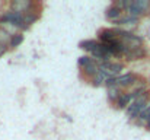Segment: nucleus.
Masks as SVG:
<instances>
[{"label": "nucleus", "mask_w": 150, "mask_h": 140, "mask_svg": "<svg viewBox=\"0 0 150 140\" xmlns=\"http://www.w3.org/2000/svg\"><path fill=\"white\" fill-rule=\"evenodd\" d=\"M147 99H149V95L147 92L142 93L140 96H137L128 107H127V109H125V112H127V117L128 118H131V120H136V118H139V115L144 111V108L149 105V102H147Z\"/></svg>", "instance_id": "obj_1"}, {"label": "nucleus", "mask_w": 150, "mask_h": 140, "mask_svg": "<svg viewBox=\"0 0 150 140\" xmlns=\"http://www.w3.org/2000/svg\"><path fill=\"white\" fill-rule=\"evenodd\" d=\"M77 64H79V69H80L86 76H89L91 79L95 77V76L100 72L99 70V61H96L92 55H82V57L79 58Z\"/></svg>", "instance_id": "obj_2"}, {"label": "nucleus", "mask_w": 150, "mask_h": 140, "mask_svg": "<svg viewBox=\"0 0 150 140\" xmlns=\"http://www.w3.org/2000/svg\"><path fill=\"white\" fill-rule=\"evenodd\" d=\"M137 80H139V77H137L134 73H125V75H120V76H117V77L108 79V80L105 82V85H106V88L115 85V86H118V88H121V89H125V88H131Z\"/></svg>", "instance_id": "obj_3"}, {"label": "nucleus", "mask_w": 150, "mask_h": 140, "mask_svg": "<svg viewBox=\"0 0 150 140\" xmlns=\"http://www.w3.org/2000/svg\"><path fill=\"white\" fill-rule=\"evenodd\" d=\"M124 69V66L121 63H117V61H99V70L102 73H105L109 79L111 77H117L120 76V72Z\"/></svg>", "instance_id": "obj_4"}, {"label": "nucleus", "mask_w": 150, "mask_h": 140, "mask_svg": "<svg viewBox=\"0 0 150 140\" xmlns=\"http://www.w3.org/2000/svg\"><path fill=\"white\" fill-rule=\"evenodd\" d=\"M122 15H124V10H122L120 6H117V3H112V4L105 10V18H106L108 21L114 22V23H115Z\"/></svg>", "instance_id": "obj_5"}, {"label": "nucleus", "mask_w": 150, "mask_h": 140, "mask_svg": "<svg viewBox=\"0 0 150 140\" xmlns=\"http://www.w3.org/2000/svg\"><path fill=\"white\" fill-rule=\"evenodd\" d=\"M10 7H12V10H15V12L26 13V12H31V10H32L34 3H32V1H26V0H22V1H12V3H10Z\"/></svg>", "instance_id": "obj_6"}, {"label": "nucleus", "mask_w": 150, "mask_h": 140, "mask_svg": "<svg viewBox=\"0 0 150 140\" xmlns=\"http://www.w3.org/2000/svg\"><path fill=\"white\" fill-rule=\"evenodd\" d=\"M144 55H146V50H144L143 47L134 48V50L125 48L124 53H122V57H125L127 60H139V58H143Z\"/></svg>", "instance_id": "obj_7"}, {"label": "nucleus", "mask_w": 150, "mask_h": 140, "mask_svg": "<svg viewBox=\"0 0 150 140\" xmlns=\"http://www.w3.org/2000/svg\"><path fill=\"white\" fill-rule=\"evenodd\" d=\"M106 93H108V99H109L112 104H115V102L120 99V96L124 93V89H121V88L112 85V86H108V88H106Z\"/></svg>", "instance_id": "obj_8"}, {"label": "nucleus", "mask_w": 150, "mask_h": 140, "mask_svg": "<svg viewBox=\"0 0 150 140\" xmlns=\"http://www.w3.org/2000/svg\"><path fill=\"white\" fill-rule=\"evenodd\" d=\"M0 29H1L3 32H6L9 37H13V35L19 34L18 31H21L16 25H13V23H10V22H6V21H0Z\"/></svg>", "instance_id": "obj_9"}, {"label": "nucleus", "mask_w": 150, "mask_h": 140, "mask_svg": "<svg viewBox=\"0 0 150 140\" xmlns=\"http://www.w3.org/2000/svg\"><path fill=\"white\" fill-rule=\"evenodd\" d=\"M137 19H139V18H136V16L128 15L127 12H124V15H122L115 23H117V25H131V23H136Z\"/></svg>", "instance_id": "obj_10"}, {"label": "nucleus", "mask_w": 150, "mask_h": 140, "mask_svg": "<svg viewBox=\"0 0 150 140\" xmlns=\"http://www.w3.org/2000/svg\"><path fill=\"white\" fill-rule=\"evenodd\" d=\"M22 41H23V35L19 32V34H16V35H13V37H10V41H9V45L12 47V48H16V47H19L22 44Z\"/></svg>", "instance_id": "obj_11"}, {"label": "nucleus", "mask_w": 150, "mask_h": 140, "mask_svg": "<svg viewBox=\"0 0 150 140\" xmlns=\"http://www.w3.org/2000/svg\"><path fill=\"white\" fill-rule=\"evenodd\" d=\"M6 51H7V47H6V44H1V43H0V55H3Z\"/></svg>", "instance_id": "obj_12"}, {"label": "nucleus", "mask_w": 150, "mask_h": 140, "mask_svg": "<svg viewBox=\"0 0 150 140\" xmlns=\"http://www.w3.org/2000/svg\"><path fill=\"white\" fill-rule=\"evenodd\" d=\"M146 127H147V129L150 130V118H149V121H147V124H146Z\"/></svg>", "instance_id": "obj_13"}]
</instances>
